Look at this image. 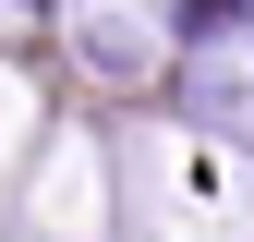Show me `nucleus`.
Instances as JSON below:
<instances>
[{
  "mask_svg": "<svg viewBox=\"0 0 254 242\" xmlns=\"http://www.w3.org/2000/svg\"><path fill=\"white\" fill-rule=\"evenodd\" d=\"M24 12H49V0H0V24H24Z\"/></svg>",
  "mask_w": 254,
  "mask_h": 242,
  "instance_id": "obj_1",
  "label": "nucleus"
}]
</instances>
